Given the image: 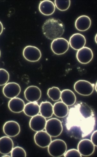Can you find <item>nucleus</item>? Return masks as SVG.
I'll return each instance as SVG.
<instances>
[{"instance_id":"obj_23","label":"nucleus","mask_w":97,"mask_h":157,"mask_svg":"<svg viewBox=\"0 0 97 157\" xmlns=\"http://www.w3.org/2000/svg\"><path fill=\"white\" fill-rule=\"evenodd\" d=\"M61 92L60 88L54 86L49 88L47 91V95L52 100L56 101L61 99Z\"/></svg>"},{"instance_id":"obj_12","label":"nucleus","mask_w":97,"mask_h":157,"mask_svg":"<svg viewBox=\"0 0 97 157\" xmlns=\"http://www.w3.org/2000/svg\"><path fill=\"white\" fill-rule=\"evenodd\" d=\"M46 122L45 118L41 115L38 114L32 117L30 119L29 123V127L33 131L37 132L45 129Z\"/></svg>"},{"instance_id":"obj_31","label":"nucleus","mask_w":97,"mask_h":157,"mask_svg":"<svg viewBox=\"0 0 97 157\" xmlns=\"http://www.w3.org/2000/svg\"><path fill=\"white\" fill-rule=\"evenodd\" d=\"M2 157H10V155H3Z\"/></svg>"},{"instance_id":"obj_26","label":"nucleus","mask_w":97,"mask_h":157,"mask_svg":"<svg viewBox=\"0 0 97 157\" xmlns=\"http://www.w3.org/2000/svg\"><path fill=\"white\" fill-rule=\"evenodd\" d=\"M12 157H26V151L22 147H16L13 148L11 152Z\"/></svg>"},{"instance_id":"obj_25","label":"nucleus","mask_w":97,"mask_h":157,"mask_svg":"<svg viewBox=\"0 0 97 157\" xmlns=\"http://www.w3.org/2000/svg\"><path fill=\"white\" fill-rule=\"evenodd\" d=\"M10 79V74L4 69H0V86H3L8 83Z\"/></svg>"},{"instance_id":"obj_14","label":"nucleus","mask_w":97,"mask_h":157,"mask_svg":"<svg viewBox=\"0 0 97 157\" xmlns=\"http://www.w3.org/2000/svg\"><path fill=\"white\" fill-rule=\"evenodd\" d=\"M69 43L72 48L78 51L85 47L86 39L85 36L81 33H75L70 38Z\"/></svg>"},{"instance_id":"obj_7","label":"nucleus","mask_w":97,"mask_h":157,"mask_svg":"<svg viewBox=\"0 0 97 157\" xmlns=\"http://www.w3.org/2000/svg\"><path fill=\"white\" fill-rule=\"evenodd\" d=\"M78 150L81 155L89 156L92 155L95 151V146L91 140L83 139L79 143Z\"/></svg>"},{"instance_id":"obj_17","label":"nucleus","mask_w":97,"mask_h":157,"mask_svg":"<svg viewBox=\"0 0 97 157\" xmlns=\"http://www.w3.org/2000/svg\"><path fill=\"white\" fill-rule=\"evenodd\" d=\"M25 103L21 98H15L11 99L8 102V108L13 113H19L23 111Z\"/></svg>"},{"instance_id":"obj_15","label":"nucleus","mask_w":97,"mask_h":157,"mask_svg":"<svg viewBox=\"0 0 97 157\" xmlns=\"http://www.w3.org/2000/svg\"><path fill=\"white\" fill-rule=\"evenodd\" d=\"M14 142L10 137L3 136L0 138V153L7 155L10 153L14 148Z\"/></svg>"},{"instance_id":"obj_1","label":"nucleus","mask_w":97,"mask_h":157,"mask_svg":"<svg viewBox=\"0 0 97 157\" xmlns=\"http://www.w3.org/2000/svg\"><path fill=\"white\" fill-rule=\"evenodd\" d=\"M45 37L50 40L60 38L65 31V26L60 20L50 18L46 20L42 26Z\"/></svg>"},{"instance_id":"obj_9","label":"nucleus","mask_w":97,"mask_h":157,"mask_svg":"<svg viewBox=\"0 0 97 157\" xmlns=\"http://www.w3.org/2000/svg\"><path fill=\"white\" fill-rule=\"evenodd\" d=\"M3 132L10 137H14L20 132L21 128L19 123L14 121H10L6 122L3 127Z\"/></svg>"},{"instance_id":"obj_22","label":"nucleus","mask_w":97,"mask_h":157,"mask_svg":"<svg viewBox=\"0 0 97 157\" xmlns=\"http://www.w3.org/2000/svg\"><path fill=\"white\" fill-rule=\"evenodd\" d=\"M40 113L45 118H49L53 113V106L50 102H42L40 105Z\"/></svg>"},{"instance_id":"obj_11","label":"nucleus","mask_w":97,"mask_h":157,"mask_svg":"<svg viewBox=\"0 0 97 157\" xmlns=\"http://www.w3.org/2000/svg\"><path fill=\"white\" fill-rule=\"evenodd\" d=\"M94 55L92 50L89 48L84 47L78 50L76 54V58L79 62L87 64L92 61Z\"/></svg>"},{"instance_id":"obj_27","label":"nucleus","mask_w":97,"mask_h":157,"mask_svg":"<svg viewBox=\"0 0 97 157\" xmlns=\"http://www.w3.org/2000/svg\"><path fill=\"white\" fill-rule=\"evenodd\" d=\"M64 157H81L78 150L75 149H72L66 151L64 155Z\"/></svg>"},{"instance_id":"obj_19","label":"nucleus","mask_w":97,"mask_h":157,"mask_svg":"<svg viewBox=\"0 0 97 157\" xmlns=\"http://www.w3.org/2000/svg\"><path fill=\"white\" fill-rule=\"evenodd\" d=\"M62 102L68 106H71L76 103V101L75 94L69 89L64 90L61 92Z\"/></svg>"},{"instance_id":"obj_3","label":"nucleus","mask_w":97,"mask_h":157,"mask_svg":"<svg viewBox=\"0 0 97 157\" xmlns=\"http://www.w3.org/2000/svg\"><path fill=\"white\" fill-rule=\"evenodd\" d=\"M46 131L52 137H57L61 135L63 130V127L61 121L53 118L46 121Z\"/></svg>"},{"instance_id":"obj_21","label":"nucleus","mask_w":97,"mask_h":157,"mask_svg":"<svg viewBox=\"0 0 97 157\" xmlns=\"http://www.w3.org/2000/svg\"><path fill=\"white\" fill-rule=\"evenodd\" d=\"M23 111L27 116L33 117L40 113V106L37 102H29L25 105Z\"/></svg>"},{"instance_id":"obj_28","label":"nucleus","mask_w":97,"mask_h":157,"mask_svg":"<svg viewBox=\"0 0 97 157\" xmlns=\"http://www.w3.org/2000/svg\"><path fill=\"white\" fill-rule=\"evenodd\" d=\"M91 141L95 146H97V131L95 130L92 133L91 137Z\"/></svg>"},{"instance_id":"obj_8","label":"nucleus","mask_w":97,"mask_h":157,"mask_svg":"<svg viewBox=\"0 0 97 157\" xmlns=\"http://www.w3.org/2000/svg\"><path fill=\"white\" fill-rule=\"evenodd\" d=\"M21 91L20 85L15 82L7 83L3 88L2 92L4 96L7 98L12 99L19 96Z\"/></svg>"},{"instance_id":"obj_29","label":"nucleus","mask_w":97,"mask_h":157,"mask_svg":"<svg viewBox=\"0 0 97 157\" xmlns=\"http://www.w3.org/2000/svg\"><path fill=\"white\" fill-rule=\"evenodd\" d=\"M3 29V25L2 22L0 21V35L2 34Z\"/></svg>"},{"instance_id":"obj_24","label":"nucleus","mask_w":97,"mask_h":157,"mask_svg":"<svg viewBox=\"0 0 97 157\" xmlns=\"http://www.w3.org/2000/svg\"><path fill=\"white\" fill-rule=\"evenodd\" d=\"M55 5L56 8L61 11H65L69 8L71 1H55Z\"/></svg>"},{"instance_id":"obj_5","label":"nucleus","mask_w":97,"mask_h":157,"mask_svg":"<svg viewBox=\"0 0 97 157\" xmlns=\"http://www.w3.org/2000/svg\"><path fill=\"white\" fill-rule=\"evenodd\" d=\"M74 89L79 94L88 96L93 92L94 86L89 81L80 80L77 81L74 84Z\"/></svg>"},{"instance_id":"obj_6","label":"nucleus","mask_w":97,"mask_h":157,"mask_svg":"<svg viewBox=\"0 0 97 157\" xmlns=\"http://www.w3.org/2000/svg\"><path fill=\"white\" fill-rule=\"evenodd\" d=\"M22 54L24 57L27 61L31 62L39 61L42 56L40 50L38 48L32 46H28L25 47Z\"/></svg>"},{"instance_id":"obj_30","label":"nucleus","mask_w":97,"mask_h":157,"mask_svg":"<svg viewBox=\"0 0 97 157\" xmlns=\"http://www.w3.org/2000/svg\"><path fill=\"white\" fill-rule=\"evenodd\" d=\"M95 43H97V34L95 35Z\"/></svg>"},{"instance_id":"obj_16","label":"nucleus","mask_w":97,"mask_h":157,"mask_svg":"<svg viewBox=\"0 0 97 157\" xmlns=\"http://www.w3.org/2000/svg\"><path fill=\"white\" fill-rule=\"evenodd\" d=\"M75 27L77 29L81 32H85L90 29L91 25V20L89 17L83 15L76 20Z\"/></svg>"},{"instance_id":"obj_2","label":"nucleus","mask_w":97,"mask_h":157,"mask_svg":"<svg viewBox=\"0 0 97 157\" xmlns=\"http://www.w3.org/2000/svg\"><path fill=\"white\" fill-rule=\"evenodd\" d=\"M48 147L49 155L55 157L63 156L67 150V144L63 140L60 139L52 141Z\"/></svg>"},{"instance_id":"obj_20","label":"nucleus","mask_w":97,"mask_h":157,"mask_svg":"<svg viewBox=\"0 0 97 157\" xmlns=\"http://www.w3.org/2000/svg\"><path fill=\"white\" fill-rule=\"evenodd\" d=\"M53 114L57 117L63 118L67 116L68 113V106L63 102H57L53 106Z\"/></svg>"},{"instance_id":"obj_32","label":"nucleus","mask_w":97,"mask_h":157,"mask_svg":"<svg viewBox=\"0 0 97 157\" xmlns=\"http://www.w3.org/2000/svg\"><path fill=\"white\" fill-rule=\"evenodd\" d=\"M95 91H96L97 92V82L96 83V84H95Z\"/></svg>"},{"instance_id":"obj_33","label":"nucleus","mask_w":97,"mask_h":157,"mask_svg":"<svg viewBox=\"0 0 97 157\" xmlns=\"http://www.w3.org/2000/svg\"><path fill=\"white\" fill-rule=\"evenodd\" d=\"M1 50H0V57H1Z\"/></svg>"},{"instance_id":"obj_10","label":"nucleus","mask_w":97,"mask_h":157,"mask_svg":"<svg viewBox=\"0 0 97 157\" xmlns=\"http://www.w3.org/2000/svg\"><path fill=\"white\" fill-rule=\"evenodd\" d=\"M34 139L36 145L42 148L48 147L52 141L51 136L43 130L37 132L35 134Z\"/></svg>"},{"instance_id":"obj_18","label":"nucleus","mask_w":97,"mask_h":157,"mask_svg":"<svg viewBox=\"0 0 97 157\" xmlns=\"http://www.w3.org/2000/svg\"><path fill=\"white\" fill-rule=\"evenodd\" d=\"M39 9L42 14L49 16L53 14L55 11L56 6L52 1L45 0L41 1L39 4Z\"/></svg>"},{"instance_id":"obj_13","label":"nucleus","mask_w":97,"mask_h":157,"mask_svg":"<svg viewBox=\"0 0 97 157\" xmlns=\"http://www.w3.org/2000/svg\"><path fill=\"white\" fill-rule=\"evenodd\" d=\"M41 94L40 88L35 86L28 87L24 92L25 99L29 102L37 101L41 98Z\"/></svg>"},{"instance_id":"obj_4","label":"nucleus","mask_w":97,"mask_h":157,"mask_svg":"<svg viewBox=\"0 0 97 157\" xmlns=\"http://www.w3.org/2000/svg\"><path fill=\"white\" fill-rule=\"evenodd\" d=\"M69 48V42L63 38L53 40L51 44V48L54 54L57 55H61L65 54Z\"/></svg>"}]
</instances>
